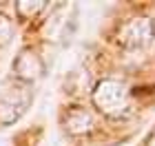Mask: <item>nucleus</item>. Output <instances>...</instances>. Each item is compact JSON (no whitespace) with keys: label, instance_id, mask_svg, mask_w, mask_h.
Returning a JSON list of instances; mask_svg holds the SVG:
<instances>
[{"label":"nucleus","instance_id":"f257e3e1","mask_svg":"<svg viewBox=\"0 0 155 146\" xmlns=\"http://www.w3.org/2000/svg\"><path fill=\"white\" fill-rule=\"evenodd\" d=\"M91 100H93L95 109L111 120H124L133 113L131 91L126 89L124 82L113 78H104L97 82L91 93Z\"/></svg>","mask_w":155,"mask_h":146},{"label":"nucleus","instance_id":"f03ea898","mask_svg":"<svg viewBox=\"0 0 155 146\" xmlns=\"http://www.w3.org/2000/svg\"><path fill=\"white\" fill-rule=\"evenodd\" d=\"M31 100H33V95L25 86L7 89V91L0 93V128L16 124L27 113Z\"/></svg>","mask_w":155,"mask_h":146},{"label":"nucleus","instance_id":"7ed1b4c3","mask_svg":"<svg viewBox=\"0 0 155 146\" xmlns=\"http://www.w3.org/2000/svg\"><path fill=\"white\" fill-rule=\"evenodd\" d=\"M153 38H155V22L146 16L126 20L117 33L120 44L126 49H144L153 42Z\"/></svg>","mask_w":155,"mask_h":146},{"label":"nucleus","instance_id":"20e7f679","mask_svg":"<svg viewBox=\"0 0 155 146\" xmlns=\"http://www.w3.org/2000/svg\"><path fill=\"white\" fill-rule=\"evenodd\" d=\"M11 73L25 84H33L45 73V62L33 49H22L11 64Z\"/></svg>","mask_w":155,"mask_h":146},{"label":"nucleus","instance_id":"39448f33","mask_svg":"<svg viewBox=\"0 0 155 146\" xmlns=\"http://www.w3.org/2000/svg\"><path fill=\"white\" fill-rule=\"evenodd\" d=\"M62 126L69 135H87L93 131L95 120L89 109L84 106H69L62 115Z\"/></svg>","mask_w":155,"mask_h":146},{"label":"nucleus","instance_id":"423d86ee","mask_svg":"<svg viewBox=\"0 0 155 146\" xmlns=\"http://www.w3.org/2000/svg\"><path fill=\"white\" fill-rule=\"evenodd\" d=\"M67 5H55L51 13H49V22L45 27V36L47 40H55L58 38V33L62 31V27H64V18H67Z\"/></svg>","mask_w":155,"mask_h":146},{"label":"nucleus","instance_id":"0eeeda50","mask_svg":"<svg viewBox=\"0 0 155 146\" xmlns=\"http://www.w3.org/2000/svg\"><path fill=\"white\" fill-rule=\"evenodd\" d=\"M45 5H47L45 0H20V2H16V11L20 18H33L45 9Z\"/></svg>","mask_w":155,"mask_h":146},{"label":"nucleus","instance_id":"6e6552de","mask_svg":"<svg viewBox=\"0 0 155 146\" xmlns=\"http://www.w3.org/2000/svg\"><path fill=\"white\" fill-rule=\"evenodd\" d=\"M13 38V22L9 16H5V13H0V47L9 44Z\"/></svg>","mask_w":155,"mask_h":146}]
</instances>
